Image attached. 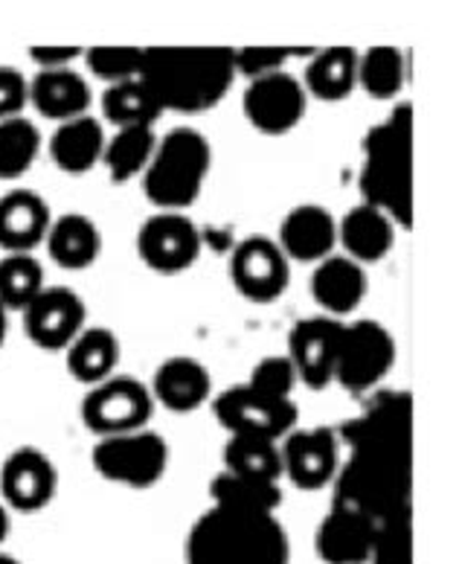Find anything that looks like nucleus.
<instances>
[{"label": "nucleus", "mask_w": 459, "mask_h": 564, "mask_svg": "<svg viewBox=\"0 0 459 564\" xmlns=\"http://www.w3.org/2000/svg\"><path fill=\"white\" fill-rule=\"evenodd\" d=\"M358 85V53L349 47L323 50L312 58L303 88L317 99L338 102Z\"/></svg>", "instance_id": "obj_26"}, {"label": "nucleus", "mask_w": 459, "mask_h": 564, "mask_svg": "<svg viewBox=\"0 0 459 564\" xmlns=\"http://www.w3.org/2000/svg\"><path fill=\"white\" fill-rule=\"evenodd\" d=\"M244 113L253 129L285 134L306 113V88L285 70L253 79L244 90Z\"/></svg>", "instance_id": "obj_10"}, {"label": "nucleus", "mask_w": 459, "mask_h": 564, "mask_svg": "<svg viewBox=\"0 0 459 564\" xmlns=\"http://www.w3.org/2000/svg\"><path fill=\"white\" fill-rule=\"evenodd\" d=\"M312 291H315V300L323 308H329L335 315H343V312H352L363 300L367 276H363L361 265L354 259H323L315 271V280H312Z\"/></svg>", "instance_id": "obj_24"}, {"label": "nucleus", "mask_w": 459, "mask_h": 564, "mask_svg": "<svg viewBox=\"0 0 459 564\" xmlns=\"http://www.w3.org/2000/svg\"><path fill=\"white\" fill-rule=\"evenodd\" d=\"M0 495L21 512L47 507L56 495V466L35 448H18L0 468Z\"/></svg>", "instance_id": "obj_14"}, {"label": "nucleus", "mask_w": 459, "mask_h": 564, "mask_svg": "<svg viewBox=\"0 0 459 564\" xmlns=\"http://www.w3.org/2000/svg\"><path fill=\"white\" fill-rule=\"evenodd\" d=\"M225 463L227 471L271 480V484H280L283 477V448H276V440L265 436L233 434L227 443Z\"/></svg>", "instance_id": "obj_28"}, {"label": "nucleus", "mask_w": 459, "mask_h": 564, "mask_svg": "<svg viewBox=\"0 0 459 564\" xmlns=\"http://www.w3.org/2000/svg\"><path fill=\"white\" fill-rule=\"evenodd\" d=\"M291 50L285 47H244L233 50V65L236 73L248 76L250 82L262 79V76H271V73H280L288 62Z\"/></svg>", "instance_id": "obj_38"}, {"label": "nucleus", "mask_w": 459, "mask_h": 564, "mask_svg": "<svg viewBox=\"0 0 459 564\" xmlns=\"http://www.w3.org/2000/svg\"><path fill=\"white\" fill-rule=\"evenodd\" d=\"M79 50L76 47H33V58L41 65V70H58V67H70Z\"/></svg>", "instance_id": "obj_40"}, {"label": "nucleus", "mask_w": 459, "mask_h": 564, "mask_svg": "<svg viewBox=\"0 0 459 564\" xmlns=\"http://www.w3.org/2000/svg\"><path fill=\"white\" fill-rule=\"evenodd\" d=\"M216 416L230 434L280 440L297 422V408L291 399H271L244 384V388H230L218 395Z\"/></svg>", "instance_id": "obj_9"}, {"label": "nucleus", "mask_w": 459, "mask_h": 564, "mask_svg": "<svg viewBox=\"0 0 459 564\" xmlns=\"http://www.w3.org/2000/svg\"><path fill=\"white\" fill-rule=\"evenodd\" d=\"M210 492L212 500H216V507L244 509V512H271V516H274L280 500H283L280 484L259 480V477L236 475V471L218 475L212 480Z\"/></svg>", "instance_id": "obj_29"}, {"label": "nucleus", "mask_w": 459, "mask_h": 564, "mask_svg": "<svg viewBox=\"0 0 459 564\" xmlns=\"http://www.w3.org/2000/svg\"><path fill=\"white\" fill-rule=\"evenodd\" d=\"M152 395L170 411L186 413L201 408L210 395V372L193 358H170L154 372Z\"/></svg>", "instance_id": "obj_22"}, {"label": "nucleus", "mask_w": 459, "mask_h": 564, "mask_svg": "<svg viewBox=\"0 0 459 564\" xmlns=\"http://www.w3.org/2000/svg\"><path fill=\"white\" fill-rule=\"evenodd\" d=\"M404 58L393 47H372L367 56H358V85L370 97L390 99L402 90Z\"/></svg>", "instance_id": "obj_34"}, {"label": "nucleus", "mask_w": 459, "mask_h": 564, "mask_svg": "<svg viewBox=\"0 0 459 564\" xmlns=\"http://www.w3.org/2000/svg\"><path fill=\"white\" fill-rule=\"evenodd\" d=\"M26 338L41 349H67L85 329V306L67 289H44L24 308Z\"/></svg>", "instance_id": "obj_13"}, {"label": "nucleus", "mask_w": 459, "mask_h": 564, "mask_svg": "<svg viewBox=\"0 0 459 564\" xmlns=\"http://www.w3.org/2000/svg\"><path fill=\"white\" fill-rule=\"evenodd\" d=\"M189 564H288V539L271 512L212 507L186 541Z\"/></svg>", "instance_id": "obj_3"}, {"label": "nucleus", "mask_w": 459, "mask_h": 564, "mask_svg": "<svg viewBox=\"0 0 459 564\" xmlns=\"http://www.w3.org/2000/svg\"><path fill=\"white\" fill-rule=\"evenodd\" d=\"M338 239H343V248L352 253L354 262H379L393 248V218L370 204H361L340 221Z\"/></svg>", "instance_id": "obj_23"}, {"label": "nucleus", "mask_w": 459, "mask_h": 564, "mask_svg": "<svg viewBox=\"0 0 459 564\" xmlns=\"http://www.w3.org/2000/svg\"><path fill=\"white\" fill-rule=\"evenodd\" d=\"M47 248L50 257L56 259V265L70 268V271L88 268L99 257L97 225L81 213H67V216L50 221Z\"/></svg>", "instance_id": "obj_25"}, {"label": "nucleus", "mask_w": 459, "mask_h": 564, "mask_svg": "<svg viewBox=\"0 0 459 564\" xmlns=\"http://www.w3.org/2000/svg\"><path fill=\"white\" fill-rule=\"evenodd\" d=\"M361 193L370 207L411 227L413 216V113L402 106L363 143Z\"/></svg>", "instance_id": "obj_4"}, {"label": "nucleus", "mask_w": 459, "mask_h": 564, "mask_svg": "<svg viewBox=\"0 0 459 564\" xmlns=\"http://www.w3.org/2000/svg\"><path fill=\"white\" fill-rule=\"evenodd\" d=\"M340 323L329 317H312L294 326L288 340V361L294 364L297 379L308 388H326L335 376V355H338Z\"/></svg>", "instance_id": "obj_15"}, {"label": "nucleus", "mask_w": 459, "mask_h": 564, "mask_svg": "<svg viewBox=\"0 0 459 564\" xmlns=\"http://www.w3.org/2000/svg\"><path fill=\"white\" fill-rule=\"evenodd\" d=\"M30 102L39 108L41 117L56 122H70L76 117H85L90 106L88 82L70 67L58 70H39V76L30 85Z\"/></svg>", "instance_id": "obj_20"}, {"label": "nucleus", "mask_w": 459, "mask_h": 564, "mask_svg": "<svg viewBox=\"0 0 459 564\" xmlns=\"http://www.w3.org/2000/svg\"><path fill=\"white\" fill-rule=\"evenodd\" d=\"M372 535H375L372 518L335 503L317 532V553L329 564H363L370 562Z\"/></svg>", "instance_id": "obj_17"}, {"label": "nucleus", "mask_w": 459, "mask_h": 564, "mask_svg": "<svg viewBox=\"0 0 459 564\" xmlns=\"http://www.w3.org/2000/svg\"><path fill=\"white\" fill-rule=\"evenodd\" d=\"M50 210L44 198L30 189H15L0 198V248L9 253H30L47 239Z\"/></svg>", "instance_id": "obj_18"}, {"label": "nucleus", "mask_w": 459, "mask_h": 564, "mask_svg": "<svg viewBox=\"0 0 459 564\" xmlns=\"http://www.w3.org/2000/svg\"><path fill=\"white\" fill-rule=\"evenodd\" d=\"M154 145L157 143H154L152 126H129V129L117 131L111 140H106L102 161H106L113 181H131L140 172H145V166L152 161Z\"/></svg>", "instance_id": "obj_30"}, {"label": "nucleus", "mask_w": 459, "mask_h": 564, "mask_svg": "<svg viewBox=\"0 0 459 564\" xmlns=\"http://www.w3.org/2000/svg\"><path fill=\"white\" fill-rule=\"evenodd\" d=\"M372 564H413V521L411 509L375 524L372 535Z\"/></svg>", "instance_id": "obj_35"}, {"label": "nucleus", "mask_w": 459, "mask_h": 564, "mask_svg": "<svg viewBox=\"0 0 459 564\" xmlns=\"http://www.w3.org/2000/svg\"><path fill=\"white\" fill-rule=\"evenodd\" d=\"M170 463V445L149 431L102 436L94 452V466L106 480L125 486L157 484Z\"/></svg>", "instance_id": "obj_7"}, {"label": "nucleus", "mask_w": 459, "mask_h": 564, "mask_svg": "<svg viewBox=\"0 0 459 564\" xmlns=\"http://www.w3.org/2000/svg\"><path fill=\"white\" fill-rule=\"evenodd\" d=\"M102 113L113 126L129 129V126H152L163 111L157 99L152 97V90L143 85V79H129L108 85V90L102 94Z\"/></svg>", "instance_id": "obj_31"}, {"label": "nucleus", "mask_w": 459, "mask_h": 564, "mask_svg": "<svg viewBox=\"0 0 459 564\" xmlns=\"http://www.w3.org/2000/svg\"><path fill=\"white\" fill-rule=\"evenodd\" d=\"M0 564H18V562L12 556H3V553H0Z\"/></svg>", "instance_id": "obj_43"}, {"label": "nucleus", "mask_w": 459, "mask_h": 564, "mask_svg": "<svg viewBox=\"0 0 459 564\" xmlns=\"http://www.w3.org/2000/svg\"><path fill=\"white\" fill-rule=\"evenodd\" d=\"M395 347L390 332L372 321H358L352 326H340L338 355H335V376L352 393L372 390L390 372Z\"/></svg>", "instance_id": "obj_6"}, {"label": "nucleus", "mask_w": 459, "mask_h": 564, "mask_svg": "<svg viewBox=\"0 0 459 564\" xmlns=\"http://www.w3.org/2000/svg\"><path fill=\"white\" fill-rule=\"evenodd\" d=\"M41 152V134L24 117L0 122V181H18L33 170Z\"/></svg>", "instance_id": "obj_32"}, {"label": "nucleus", "mask_w": 459, "mask_h": 564, "mask_svg": "<svg viewBox=\"0 0 459 564\" xmlns=\"http://www.w3.org/2000/svg\"><path fill=\"white\" fill-rule=\"evenodd\" d=\"M88 67L108 85L140 79L143 70V50L140 47H94L88 53Z\"/></svg>", "instance_id": "obj_36"}, {"label": "nucleus", "mask_w": 459, "mask_h": 564, "mask_svg": "<svg viewBox=\"0 0 459 564\" xmlns=\"http://www.w3.org/2000/svg\"><path fill=\"white\" fill-rule=\"evenodd\" d=\"M294 381H297L294 364L283 355H274V358H265V361L256 364V370L250 376V388L271 395V399H291Z\"/></svg>", "instance_id": "obj_37"}, {"label": "nucleus", "mask_w": 459, "mask_h": 564, "mask_svg": "<svg viewBox=\"0 0 459 564\" xmlns=\"http://www.w3.org/2000/svg\"><path fill=\"white\" fill-rule=\"evenodd\" d=\"M106 152V131L94 117H76L70 122H62L50 140V154L62 172L67 175H81L97 161H102Z\"/></svg>", "instance_id": "obj_21"}, {"label": "nucleus", "mask_w": 459, "mask_h": 564, "mask_svg": "<svg viewBox=\"0 0 459 564\" xmlns=\"http://www.w3.org/2000/svg\"><path fill=\"white\" fill-rule=\"evenodd\" d=\"M352 457L338 471L335 503L375 524L411 509L413 408L404 393H381L347 425Z\"/></svg>", "instance_id": "obj_1"}, {"label": "nucleus", "mask_w": 459, "mask_h": 564, "mask_svg": "<svg viewBox=\"0 0 459 564\" xmlns=\"http://www.w3.org/2000/svg\"><path fill=\"white\" fill-rule=\"evenodd\" d=\"M7 338V308L0 306V344Z\"/></svg>", "instance_id": "obj_42"}, {"label": "nucleus", "mask_w": 459, "mask_h": 564, "mask_svg": "<svg viewBox=\"0 0 459 564\" xmlns=\"http://www.w3.org/2000/svg\"><path fill=\"white\" fill-rule=\"evenodd\" d=\"M140 79L161 111L201 113L218 106L236 79L233 50L152 47L143 50Z\"/></svg>", "instance_id": "obj_2"}, {"label": "nucleus", "mask_w": 459, "mask_h": 564, "mask_svg": "<svg viewBox=\"0 0 459 564\" xmlns=\"http://www.w3.org/2000/svg\"><path fill=\"white\" fill-rule=\"evenodd\" d=\"M120 344L108 329H81L79 338L67 347V370L85 384L111 379L117 367Z\"/></svg>", "instance_id": "obj_27"}, {"label": "nucleus", "mask_w": 459, "mask_h": 564, "mask_svg": "<svg viewBox=\"0 0 459 564\" xmlns=\"http://www.w3.org/2000/svg\"><path fill=\"white\" fill-rule=\"evenodd\" d=\"M138 248L145 265L161 274H177L195 265V259L201 253V234L181 213H161L143 225Z\"/></svg>", "instance_id": "obj_11"}, {"label": "nucleus", "mask_w": 459, "mask_h": 564, "mask_svg": "<svg viewBox=\"0 0 459 564\" xmlns=\"http://www.w3.org/2000/svg\"><path fill=\"white\" fill-rule=\"evenodd\" d=\"M230 274H233V285L244 297L267 303L288 289V257L280 245L265 236H250L236 248Z\"/></svg>", "instance_id": "obj_12"}, {"label": "nucleus", "mask_w": 459, "mask_h": 564, "mask_svg": "<svg viewBox=\"0 0 459 564\" xmlns=\"http://www.w3.org/2000/svg\"><path fill=\"white\" fill-rule=\"evenodd\" d=\"M338 239V225L329 213L317 204H303L291 210L280 230V248L288 259L297 262H320L329 257L331 245Z\"/></svg>", "instance_id": "obj_19"}, {"label": "nucleus", "mask_w": 459, "mask_h": 564, "mask_svg": "<svg viewBox=\"0 0 459 564\" xmlns=\"http://www.w3.org/2000/svg\"><path fill=\"white\" fill-rule=\"evenodd\" d=\"M81 416L90 431L102 436L140 431L152 416V393L129 376H111L94 384V390L85 395Z\"/></svg>", "instance_id": "obj_8"}, {"label": "nucleus", "mask_w": 459, "mask_h": 564, "mask_svg": "<svg viewBox=\"0 0 459 564\" xmlns=\"http://www.w3.org/2000/svg\"><path fill=\"white\" fill-rule=\"evenodd\" d=\"M7 532H9V516H7V509L0 507V541L7 539Z\"/></svg>", "instance_id": "obj_41"}, {"label": "nucleus", "mask_w": 459, "mask_h": 564, "mask_svg": "<svg viewBox=\"0 0 459 564\" xmlns=\"http://www.w3.org/2000/svg\"><path fill=\"white\" fill-rule=\"evenodd\" d=\"M30 102V85L12 67H0V122L21 117L24 106Z\"/></svg>", "instance_id": "obj_39"}, {"label": "nucleus", "mask_w": 459, "mask_h": 564, "mask_svg": "<svg viewBox=\"0 0 459 564\" xmlns=\"http://www.w3.org/2000/svg\"><path fill=\"white\" fill-rule=\"evenodd\" d=\"M283 475L299 489H320L338 475V443L329 427L297 431L285 440Z\"/></svg>", "instance_id": "obj_16"}, {"label": "nucleus", "mask_w": 459, "mask_h": 564, "mask_svg": "<svg viewBox=\"0 0 459 564\" xmlns=\"http://www.w3.org/2000/svg\"><path fill=\"white\" fill-rule=\"evenodd\" d=\"M44 291V271L30 253H9L0 259V306L24 312Z\"/></svg>", "instance_id": "obj_33"}, {"label": "nucleus", "mask_w": 459, "mask_h": 564, "mask_svg": "<svg viewBox=\"0 0 459 564\" xmlns=\"http://www.w3.org/2000/svg\"><path fill=\"white\" fill-rule=\"evenodd\" d=\"M212 152L204 134L195 129H175L154 145L145 166V195L163 213H181L198 198L210 175Z\"/></svg>", "instance_id": "obj_5"}]
</instances>
